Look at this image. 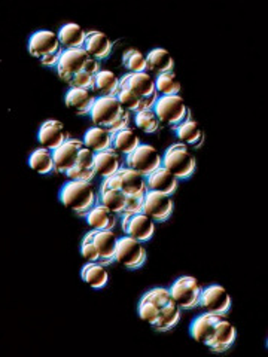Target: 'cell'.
Masks as SVG:
<instances>
[{"instance_id":"4316f807","label":"cell","mask_w":268,"mask_h":357,"mask_svg":"<svg viewBox=\"0 0 268 357\" xmlns=\"http://www.w3.org/2000/svg\"><path fill=\"white\" fill-rule=\"evenodd\" d=\"M85 219L88 225L96 231H103V229L112 231L117 225V215L114 211H110L106 206L100 203L88 210Z\"/></svg>"},{"instance_id":"44dd1931","label":"cell","mask_w":268,"mask_h":357,"mask_svg":"<svg viewBox=\"0 0 268 357\" xmlns=\"http://www.w3.org/2000/svg\"><path fill=\"white\" fill-rule=\"evenodd\" d=\"M94 156L96 153L87 148L85 144L80 151V158H77L76 165L73 169L66 173V176L70 178V181H82V182H91L96 177L94 172Z\"/></svg>"},{"instance_id":"d590c367","label":"cell","mask_w":268,"mask_h":357,"mask_svg":"<svg viewBox=\"0 0 268 357\" xmlns=\"http://www.w3.org/2000/svg\"><path fill=\"white\" fill-rule=\"evenodd\" d=\"M29 165L31 170H35L39 174H50L54 172V156L52 151L39 148L36 151H33L30 158H29Z\"/></svg>"},{"instance_id":"9a60e30c","label":"cell","mask_w":268,"mask_h":357,"mask_svg":"<svg viewBox=\"0 0 268 357\" xmlns=\"http://www.w3.org/2000/svg\"><path fill=\"white\" fill-rule=\"evenodd\" d=\"M84 146L82 140L69 139L63 143L60 148L52 151L54 156V172L67 173L76 165L77 158H80V151Z\"/></svg>"},{"instance_id":"8d00e7d4","label":"cell","mask_w":268,"mask_h":357,"mask_svg":"<svg viewBox=\"0 0 268 357\" xmlns=\"http://www.w3.org/2000/svg\"><path fill=\"white\" fill-rule=\"evenodd\" d=\"M155 89L158 96H177L181 93V84L173 72L163 73L155 77Z\"/></svg>"},{"instance_id":"2e32d148","label":"cell","mask_w":268,"mask_h":357,"mask_svg":"<svg viewBox=\"0 0 268 357\" xmlns=\"http://www.w3.org/2000/svg\"><path fill=\"white\" fill-rule=\"evenodd\" d=\"M69 139V131L66 130L63 122L57 119H48L47 122H43L38 132V140L42 144V148L50 151L60 148Z\"/></svg>"},{"instance_id":"4fadbf2b","label":"cell","mask_w":268,"mask_h":357,"mask_svg":"<svg viewBox=\"0 0 268 357\" xmlns=\"http://www.w3.org/2000/svg\"><path fill=\"white\" fill-rule=\"evenodd\" d=\"M173 199L170 195L148 191L143 198L142 211L154 222H165L173 213Z\"/></svg>"},{"instance_id":"7a4b0ae2","label":"cell","mask_w":268,"mask_h":357,"mask_svg":"<svg viewBox=\"0 0 268 357\" xmlns=\"http://www.w3.org/2000/svg\"><path fill=\"white\" fill-rule=\"evenodd\" d=\"M163 167H165L177 181L189 178L197 167V160L193 149L186 146L185 143H173L172 146L163 155Z\"/></svg>"},{"instance_id":"ab89813d","label":"cell","mask_w":268,"mask_h":357,"mask_svg":"<svg viewBox=\"0 0 268 357\" xmlns=\"http://www.w3.org/2000/svg\"><path fill=\"white\" fill-rule=\"evenodd\" d=\"M137 311H139L140 319H142L143 321L149 323V325H151L152 328H155V326L160 323L161 314H160L158 307H156V305L152 303V301H151L149 298L144 296V295H143V298L140 299Z\"/></svg>"},{"instance_id":"7c38bea8","label":"cell","mask_w":268,"mask_h":357,"mask_svg":"<svg viewBox=\"0 0 268 357\" xmlns=\"http://www.w3.org/2000/svg\"><path fill=\"white\" fill-rule=\"evenodd\" d=\"M122 231L126 236H130L142 243L149 241L155 234V222L144 215L143 211L139 213H122Z\"/></svg>"},{"instance_id":"e0dca14e","label":"cell","mask_w":268,"mask_h":357,"mask_svg":"<svg viewBox=\"0 0 268 357\" xmlns=\"http://www.w3.org/2000/svg\"><path fill=\"white\" fill-rule=\"evenodd\" d=\"M119 178V189L128 198H144L148 192L147 178L128 167H121L117 173Z\"/></svg>"},{"instance_id":"7402d4cb","label":"cell","mask_w":268,"mask_h":357,"mask_svg":"<svg viewBox=\"0 0 268 357\" xmlns=\"http://www.w3.org/2000/svg\"><path fill=\"white\" fill-rule=\"evenodd\" d=\"M147 178V186L148 191L154 192H160L165 195H173L177 189L179 181L177 178L165 169V167H158L155 172H152Z\"/></svg>"},{"instance_id":"83f0119b","label":"cell","mask_w":268,"mask_h":357,"mask_svg":"<svg viewBox=\"0 0 268 357\" xmlns=\"http://www.w3.org/2000/svg\"><path fill=\"white\" fill-rule=\"evenodd\" d=\"M87 35L88 33L80 24L67 22V24L60 27L57 38L60 40L63 50H76V48H84Z\"/></svg>"},{"instance_id":"d4e9b609","label":"cell","mask_w":268,"mask_h":357,"mask_svg":"<svg viewBox=\"0 0 268 357\" xmlns=\"http://www.w3.org/2000/svg\"><path fill=\"white\" fill-rule=\"evenodd\" d=\"M93 241L100 255V264L109 265L115 262V252H117V244L118 237L115 236L114 231L103 229V231H96L94 229V237Z\"/></svg>"},{"instance_id":"f546056e","label":"cell","mask_w":268,"mask_h":357,"mask_svg":"<svg viewBox=\"0 0 268 357\" xmlns=\"http://www.w3.org/2000/svg\"><path fill=\"white\" fill-rule=\"evenodd\" d=\"M173 67L172 55L164 48H155L147 55V72H152L155 76L173 72Z\"/></svg>"},{"instance_id":"484cf974","label":"cell","mask_w":268,"mask_h":357,"mask_svg":"<svg viewBox=\"0 0 268 357\" xmlns=\"http://www.w3.org/2000/svg\"><path fill=\"white\" fill-rule=\"evenodd\" d=\"M84 50L96 60H106L114 50V43L102 31H91L87 35Z\"/></svg>"},{"instance_id":"8fae6325","label":"cell","mask_w":268,"mask_h":357,"mask_svg":"<svg viewBox=\"0 0 268 357\" xmlns=\"http://www.w3.org/2000/svg\"><path fill=\"white\" fill-rule=\"evenodd\" d=\"M198 307L210 314H227L231 308V296L225 287L219 284H211L201 289Z\"/></svg>"},{"instance_id":"ba28073f","label":"cell","mask_w":268,"mask_h":357,"mask_svg":"<svg viewBox=\"0 0 268 357\" xmlns=\"http://www.w3.org/2000/svg\"><path fill=\"white\" fill-rule=\"evenodd\" d=\"M201 284L197 278L191 275H182L169 287V292L176 301L181 310H191L198 307V301L201 295Z\"/></svg>"},{"instance_id":"603a6c76","label":"cell","mask_w":268,"mask_h":357,"mask_svg":"<svg viewBox=\"0 0 268 357\" xmlns=\"http://www.w3.org/2000/svg\"><path fill=\"white\" fill-rule=\"evenodd\" d=\"M237 338V331L234 328L232 323L227 319V314L221 316L218 325H216V332L211 344L209 345L210 350H214L216 353L227 351L231 349V345L236 342Z\"/></svg>"},{"instance_id":"52a82bcc","label":"cell","mask_w":268,"mask_h":357,"mask_svg":"<svg viewBox=\"0 0 268 357\" xmlns=\"http://www.w3.org/2000/svg\"><path fill=\"white\" fill-rule=\"evenodd\" d=\"M63 47L57 38V33L50 30H39L33 33L29 39V52L40 63L51 57H61Z\"/></svg>"},{"instance_id":"e575fe53","label":"cell","mask_w":268,"mask_h":357,"mask_svg":"<svg viewBox=\"0 0 268 357\" xmlns=\"http://www.w3.org/2000/svg\"><path fill=\"white\" fill-rule=\"evenodd\" d=\"M117 98L119 100L122 107L127 109L128 112H134V114H137L140 110L154 109V105H155V102H151V100H143L134 93H131L128 88H122V86L118 88Z\"/></svg>"},{"instance_id":"4dcf8cb0","label":"cell","mask_w":268,"mask_h":357,"mask_svg":"<svg viewBox=\"0 0 268 357\" xmlns=\"http://www.w3.org/2000/svg\"><path fill=\"white\" fill-rule=\"evenodd\" d=\"M112 143H114V134L103 127L89 128L84 136V144L94 153L112 148Z\"/></svg>"},{"instance_id":"8992f818","label":"cell","mask_w":268,"mask_h":357,"mask_svg":"<svg viewBox=\"0 0 268 357\" xmlns=\"http://www.w3.org/2000/svg\"><path fill=\"white\" fill-rule=\"evenodd\" d=\"M126 112L127 109L122 107L117 97H97L89 116H91L96 127L110 130L126 115Z\"/></svg>"},{"instance_id":"b9f144b4","label":"cell","mask_w":268,"mask_h":357,"mask_svg":"<svg viewBox=\"0 0 268 357\" xmlns=\"http://www.w3.org/2000/svg\"><path fill=\"white\" fill-rule=\"evenodd\" d=\"M142 206L143 198H128L124 213H139V211H142Z\"/></svg>"},{"instance_id":"f1b7e54d","label":"cell","mask_w":268,"mask_h":357,"mask_svg":"<svg viewBox=\"0 0 268 357\" xmlns=\"http://www.w3.org/2000/svg\"><path fill=\"white\" fill-rule=\"evenodd\" d=\"M119 88V77L112 70H100L94 76L93 93L96 97H117Z\"/></svg>"},{"instance_id":"9c48e42d","label":"cell","mask_w":268,"mask_h":357,"mask_svg":"<svg viewBox=\"0 0 268 357\" xmlns=\"http://www.w3.org/2000/svg\"><path fill=\"white\" fill-rule=\"evenodd\" d=\"M115 262L128 268V270H137L147 262V249L143 248V243L136 238L130 236L121 237L117 244Z\"/></svg>"},{"instance_id":"6da1fadb","label":"cell","mask_w":268,"mask_h":357,"mask_svg":"<svg viewBox=\"0 0 268 357\" xmlns=\"http://www.w3.org/2000/svg\"><path fill=\"white\" fill-rule=\"evenodd\" d=\"M60 201L66 208L85 216L89 208L98 204V194L91 182L69 181L60 191Z\"/></svg>"},{"instance_id":"ac0fdd59","label":"cell","mask_w":268,"mask_h":357,"mask_svg":"<svg viewBox=\"0 0 268 357\" xmlns=\"http://www.w3.org/2000/svg\"><path fill=\"white\" fill-rule=\"evenodd\" d=\"M223 314H210V312H204V314L198 316L193 323H191V337L200 342L206 345L209 349V345L214 341L215 332H216V325Z\"/></svg>"},{"instance_id":"836d02e7","label":"cell","mask_w":268,"mask_h":357,"mask_svg":"<svg viewBox=\"0 0 268 357\" xmlns=\"http://www.w3.org/2000/svg\"><path fill=\"white\" fill-rule=\"evenodd\" d=\"M140 139L137 136V132L133 128H126L117 134H114V143H112V148H114L117 152L121 155L128 156L140 146Z\"/></svg>"},{"instance_id":"1f68e13d","label":"cell","mask_w":268,"mask_h":357,"mask_svg":"<svg viewBox=\"0 0 268 357\" xmlns=\"http://www.w3.org/2000/svg\"><path fill=\"white\" fill-rule=\"evenodd\" d=\"M82 280L94 289H103L109 282L106 265L100 262H87L81 271Z\"/></svg>"},{"instance_id":"74e56055","label":"cell","mask_w":268,"mask_h":357,"mask_svg":"<svg viewBox=\"0 0 268 357\" xmlns=\"http://www.w3.org/2000/svg\"><path fill=\"white\" fill-rule=\"evenodd\" d=\"M134 122H136V127L140 131L147 132V134L156 132L160 130V126H161V122H160L158 116H156L154 109H147V110L137 112L136 116H134Z\"/></svg>"},{"instance_id":"cb8c5ba5","label":"cell","mask_w":268,"mask_h":357,"mask_svg":"<svg viewBox=\"0 0 268 357\" xmlns=\"http://www.w3.org/2000/svg\"><path fill=\"white\" fill-rule=\"evenodd\" d=\"M176 131V136L179 137L182 143H185L186 146L194 149H200L204 143V131L201 130L200 124L193 119L191 116L186 118L182 124H179L173 127Z\"/></svg>"},{"instance_id":"3957f363","label":"cell","mask_w":268,"mask_h":357,"mask_svg":"<svg viewBox=\"0 0 268 357\" xmlns=\"http://www.w3.org/2000/svg\"><path fill=\"white\" fill-rule=\"evenodd\" d=\"M100 70H102V64H100L98 60L91 57L84 48L64 50L57 64V72L61 81L66 79V77L84 72L96 76Z\"/></svg>"},{"instance_id":"30bf717a","label":"cell","mask_w":268,"mask_h":357,"mask_svg":"<svg viewBox=\"0 0 268 357\" xmlns=\"http://www.w3.org/2000/svg\"><path fill=\"white\" fill-rule=\"evenodd\" d=\"M127 167L137 172L143 177H148L152 172L163 165V156L154 146L149 144H140V146L127 156Z\"/></svg>"},{"instance_id":"d6986e66","label":"cell","mask_w":268,"mask_h":357,"mask_svg":"<svg viewBox=\"0 0 268 357\" xmlns=\"http://www.w3.org/2000/svg\"><path fill=\"white\" fill-rule=\"evenodd\" d=\"M96 94L93 89H85V88H70L69 91L66 93L64 103L76 115H89L91 114V109L96 103Z\"/></svg>"},{"instance_id":"d6a6232c","label":"cell","mask_w":268,"mask_h":357,"mask_svg":"<svg viewBox=\"0 0 268 357\" xmlns=\"http://www.w3.org/2000/svg\"><path fill=\"white\" fill-rule=\"evenodd\" d=\"M128 197L118 188L100 189V204L106 206L115 215H122L126 211Z\"/></svg>"},{"instance_id":"277c9868","label":"cell","mask_w":268,"mask_h":357,"mask_svg":"<svg viewBox=\"0 0 268 357\" xmlns=\"http://www.w3.org/2000/svg\"><path fill=\"white\" fill-rule=\"evenodd\" d=\"M144 296L149 298L152 303L160 310V323L154 329L156 332H167L173 329L179 320H181V308L176 304V301L170 295L169 289L165 287H155L149 292L144 294Z\"/></svg>"},{"instance_id":"5bb4252c","label":"cell","mask_w":268,"mask_h":357,"mask_svg":"<svg viewBox=\"0 0 268 357\" xmlns=\"http://www.w3.org/2000/svg\"><path fill=\"white\" fill-rule=\"evenodd\" d=\"M119 86L128 88L137 97L143 100H151V102H156L160 97L155 89V79L148 72L127 73L122 79H119Z\"/></svg>"},{"instance_id":"f35d334b","label":"cell","mask_w":268,"mask_h":357,"mask_svg":"<svg viewBox=\"0 0 268 357\" xmlns=\"http://www.w3.org/2000/svg\"><path fill=\"white\" fill-rule=\"evenodd\" d=\"M122 63H124V67L128 70V73L147 72V57L136 48H131L124 54Z\"/></svg>"},{"instance_id":"5b68a950","label":"cell","mask_w":268,"mask_h":357,"mask_svg":"<svg viewBox=\"0 0 268 357\" xmlns=\"http://www.w3.org/2000/svg\"><path fill=\"white\" fill-rule=\"evenodd\" d=\"M154 112L160 122L165 126L176 127L191 116L181 96H160L154 105Z\"/></svg>"},{"instance_id":"ffe728a7","label":"cell","mask_w":268,"mask_h":357,"mask_svg":"<svg viewBox=\"0 0 268 357\" xmlns=\"http://www.w3.org/2000/svg\"><path fill=\"white\" fill-rule=\"evenodd\" d=\"M122 167V155L114 148L97 152L94 156V172L98 177H112L115 176Z\"/></svg>"},{"instance_id":"60d3db41","label":"cell","mask_w":268,"mask_h":357,"mask_svg":"<svg viewBox=\"0 0 268 357\" xmlns=\"http://www.w3.org/2000/svg\"><path fill=\"white\" fill-rule=\"evenodd\" d=\"M93 237H94V229L91 232H88L84 237V241L81 244V255L84 256V259L87 262H100V255L93 241Z\"/></svg>"}]
</instances>
